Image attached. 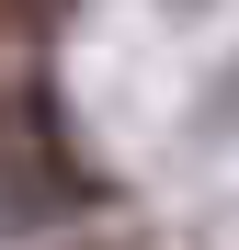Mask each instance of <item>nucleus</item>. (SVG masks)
I'll return each mask as SVG.
<instances>
[{
    "instance_id": "nucleus-1",
    "label": "nucleus",
    "mask_w": 239,
    "mask_h": 250,
    "mask_svg": "<svg viewBox=\"0 0 239 250\" xmlns=\"http://www.w3.org/2000/svg\"><path fill=\"white\" fill-rule=\"evenodd\" d=\"M68 0H0V34H34V23H57Z\"/></svg>"
}]
</instances>
